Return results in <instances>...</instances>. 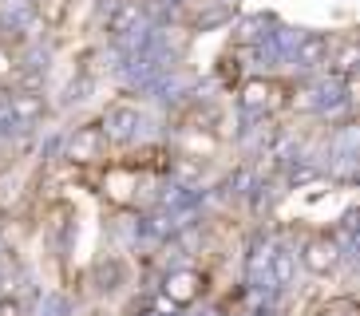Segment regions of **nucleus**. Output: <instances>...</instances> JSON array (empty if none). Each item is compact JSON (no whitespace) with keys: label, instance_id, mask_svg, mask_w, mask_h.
<instances>
[{"label":"nucleus","instance_id":"nucleus-1","mask_svg":"<svg viewBox=\"0 0 360 316\" xmlns=\"http://www.w3.org/2000/svg\"><path fill=\"white\" fill-rule=\"evenodd\" d=\"M139 123H143V119H139V107H131V103H115V107H111V111L103 115V126H99V131H103V138L127 143V138L139 131Z\"/></svg>","mask_w":360,"mask_h":316},{"label":"nucleus","instance_id":"nucleus-2","mask_svg":"<svg viewBox=\"0 0 360 316\" xmlns=\"http://www.w3.org/2000/svg\"><path fill=\"white\" fill-rule=\"evenodd\" d=\"M301 261H305L309 273H333L340 261V245L333 242V237H313V242H305V249H301Z\"/></svg>","mask_w":360,"mask_h":316},{"label":"nucleus","instance_id":"nucleus-3","mask_svg":"<svg viewBox=\"0 0 360 316\" xmlns=\"http://www.w3.org/2000/svg\"><path fill=\"white\" fill-rule=\"evenodd\" d=\"M4 99H8V119L12 123H36V119H44V111H48L44 95L28 91V87H20V91H4Z\"/></svg>","mask_w":360,"mask_h":316},{"label":"nucleus","instance_id":"nucleus-4","mask_svg":"<svg viewBox=\"0 0 360 316\" xmlns=\"http://www.w3.org/2000/svg\"><path fill=\"white\" fill-rule=\"evenodd\" d=\"M198 284H202V277L191 273V269L186 273H174L167 281V301L170 305H191L194 296H198Z\"/></svg>","mask_w":360,"mask_h":316},{"label":"nucleus","instance_id":"nucleus-5","mask_svg":"<svg viewBox=\"0 0 360 316\" xmlns=\"http://www.w3.org/2000/svg\"><path fill=\"white\" fill-rule=\"evenodd\" d=\"M139 28V4H131V0H123V4H115L111 8V20H107V32L111 36H127V32Z\"/></svg>","mask_w":360,"mask_h":316},{"label":"nucleus","instance_id":"nucleus-6","mask_svg":"<svg viewBox=\"0 0 360 316\" xmlns=\"http://www.w3.org/2000/svg\"><path fill=\"white\" fill-rule=\"evenodd\" d=\"M99 143H103V131H99V126H87V131H79V135L72 138V158H79V162H91V158L99 154Z\"/></svg>","mask_w":360,"mask_h":316},{"label":"nucleus","instance_id":"nucleus-7","mask_svg":"<svg viewBox=\"0 0 360 316\" xmlns=\"http://www.w3.org/2000/svg\"><path fill=\"white\" fill-rule=\"evenodd\" d=\"M356 44H345V48H340V52L337 55H328V60H325V67H328V75H337V79H349V75L352 72H356Z\"/></svg>","mask_w":360,"mask_h":316},{"label":"nucleus","instance_id":"nucleus-8","mask_svg":"<svg viewBox=\"0 0 360 316\" xmlns=\"http://www.w3.org/2000/svg\"><path fill=\"white\" fill-rule=\"evenodd\" d=\"M265 265H269V273H274L277 284L293 281V253H289V249H274L269 257H265Z\"/></svg>","mask_w":360,"mask_h":316},{"label":"nucleus","instance_id":"nucleus-9","mask_svg":"<svg viewBox=\"0 0 360 316\" xmlns=\"http://www.w3.org/2000/svg\"><path fill=\"white\" fill-rule=\"evenodd\" d=\"M269 91H274V87L262 84V79L245 84V87H242V107H245V111H257V107H265V103H269Z\"/></svg>","mask_w":360,"mask_h":316},{"label":"nucleus","instance_id":"nucleus-10","mask_svg":"<svg viewBox=\"0 0 360 316\" xmlns=\"http://www.w3.org/2000/svg\"><path fill=\"white\" fill-rule=\"evenodd\" d=\"M317 316H360V308H356V301H352V296H337V301L321 305Z\"/></svg>","mask_w":360,"mask_h":316},{"label":"nucleus","instance_id":"nucleus-11","mask_svg":"<svg viewBox=\"0 0 360 316\" xmlns=\"http://www.w3.org/2000/svg\"><path fill=\"white\" fill-rule=\"evenodd\" d=\"M321 52H325V40H309V44H305V52H301V55H305L309 63H317V60H321Z\"/></svg>","mask_w":360,"mask_h":316},{"label":"nucleus","instance_id":"nucleus-12","mask_svg":"<svg viewBox=\"0 0 360 316\" xmlns=\"http://www.w3.org/2000/svg\"><path fill=\"white\" fill-rule=\"evenodd\" d=\"M0 316H20V305L16 301H0Z\"/></svg>","mask_w":360,"mask_h":316},{"label":"nucleus","instance_id":"nucleus-13","mask_svg":"<svg viewBox=\"0 0 360 316\" xmlns=\"http://www.w3.org/2000/svg\"><path fill=\"white\" fill-rule=\"evenodd\" d=\"M4 123H12V119H8V99H4V91H0V126Z\"/></svg>","mask_w":360,"mask_h":316},{"label":"nucleus","instance_id":"nucleus-14","mask_svg":"<svg viewBox=\"0 0 360 316\" xmlns=\"http://www.w3.org/2000/svg\"><path fill=\"white\" fill-rule=\"evenodd\" d=\"M257 316H281V312H277V308H262Z\"/></svg>","mask_w":360,"mask_h":316},{"label":"nucleus","instance_id":"nucleus-15","mask_svg":"<svg viewBox=\"0 0 360 316\" xmlns=\"http://www.w3.org/2000/svg\"><path fill=\"white\" fill-rule=\"evenodd\" d=\"M222 4H238V0H222Z\"/></svg>","mask_w":360,"mask_h":316},{"label":"nucleus","instance_id":"nucleus-16","mask_svg":"<svg viewBox=\"0 0 360 316\" xmlns=\"http://www.w3.org/2000/svg\"><path fill=\"white\" fill-rule=\"evenodd\" d=\"M143 316H159V312H143Z\"/></svg>","mask_w":360,"mask_h":316}]
</instances>
